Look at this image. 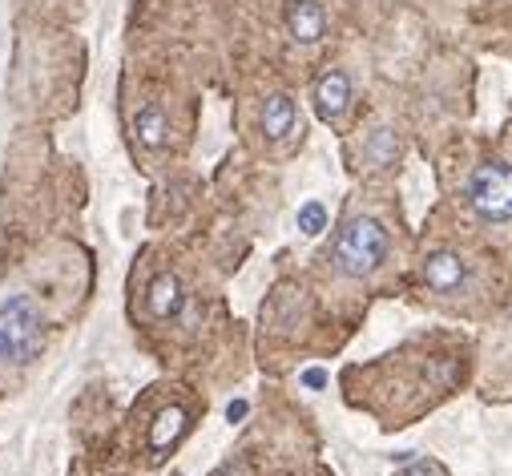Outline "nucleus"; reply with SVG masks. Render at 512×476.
<instances>
[{"instance_id": "f257e3e1", "label": "nucleus", "mask_w": 512, "mask_h": 476, "mask_svg": "<svg viewBox=\"0 0 512 476\" xmlns=\"http://www.w3.org/2000/svg\"><path fill=\"white\" fill-rule=\"evenodd\" d=\"M335 267L347 275V279H367L383 267L388 259V230H383L379 218L371 214H355L343 222L339 238H335V251H331Z\"/></svg>"}, {"instance_id": "f03ea898", "label": "nucleus", "mask_w": 512, "mask_h": 476, "mask_svg": "<svg viewBox=\"0 0 512 476\" xmlns=\"http://www.w3.org/2000/svg\"><path fill=\"white\" fill-rule=\"evenodd\" d=\"M464 202L488 226L512 222V166H504V162H480L468 174V182H464Z\"/></svg>"}, {"instance_id": "7ed1b4c3", "label": "nucleus", "mask_w": 512, "mask_h": 476, "mask_svg": "<svg viewBox=\"0 0 512 476\" xmlns=\"http://www.w3.org/2000/svg\"><path fill=\"white\" fill-rule=\"evenodd\" d=\"M41 355V315L29 295H13L0 303V360L29 364Z\"/></svg>"}, {"instance_id": "20e7f679", "label": "nucleus", "mask_w": 512, "mask_h": 476, "mask_svg": "<svg viewBox=\"0 0 512 476\" xmlns=\"http://www.w3.org/2000/svg\"><path fill=\"white\" fill-rule=\"evenodd\" d=\"M424 283L440 295H456L468 287V263L456 251H436L424 259Z\"/></svg>"}, {"instance_id": "39448f33", "label": "nucleus", "mask_w": 512, "mask_h": 476, "mask_svg": "<svg viewBox=\"0 0 512 476\" xmlns=\"http://www.w3.org/2000/svg\"><path fill=\"white\" fill-rule=\"evenodd\" d=\"M315 109L323 122H339V117L351 109V77L343 69H331L315 81Z\"/></svg>"}, {"instance_id": "423d86ee", "label": "nucleus", "mask_w": 512, "mask_h": 476, "mask_svg": "<svg viewBox=\"0 0 512 476\" xmlns=\"http://www.w3.org/2000/svg\"><path fill=\"white\" fill-rule=\"evenodd\" d=\"M287 29L299 45H315L323 33H327V13L319 0H291L287 9Z\"/></svg>"}, {"instance_id": "0eeeda50", "label": "nucleus", "mask_w": 512, "mask_h": 476, "mask_svg": "<svg viewBox=\"0 0 512 476\" xmlns=\"http://www.w3.org/2000/svg\"><path fill=\"white\" fill-rule=\"evenodd\" d=\"M134 134H138V142H142L146 150L170 146V117H166V109H162V105H142V109L134 113Z\"/></svg>"}, {"instance_id": "6e6552de", "label": "nucleus", "mask_w": 512, "mask_h": 476, "mask_svg": "<svg viewBox=\"0 0 512 476\" xmlns=\"http://www.w3.org/2000/svg\"><path fill=\"white\" fill-rule=\"evenodd\" d=\"M263 130H267L271 142L291 138V130H295V101L287 93H271L263 101Z\"/></svg>"}, {"instance_id": "1a4fd4ad", "label": "nucleus", "mask_w": 512, "mask_h": 476, "mask_svg": "<svg viewBox=\"0 0 512 476\" xmlns=\"http://www.w3.org/2000/svg\"><path fill=\"white\" fill-rule=\"evenodd\" d=\"M146 303H150V311H154L158 319H174V315L186 307V291H182L178 275H158V279L150 283Z\"/></svg>"}, {"instance_id": "9d476101", "label": "nucleus", "mask_w": 512, "mask_h": 476, "mask_svg": "<svg viewBox=\"0 0 512 476\" xmlns=\"http://www.w3.org/2000/svg\"><path fill=\"white\" fill-rule=\"evenodd\" d=\"M186 408H166L162 416H158V424H154V432H150V444H154V452H166L182 432H186Z\"/></svg>"}, {"instance_id": "9b49d317", "label": "nucleus", "mask_w": 512, "mask_h": 476, "mask_svg": "<svg viewBox=\"0 0 512 476\" xmlns=\"http://www.w3.org/2000/svg\"><path fill=\"white\" fill-rule=\"evenodd\" d=\"M367 158H371L375 166L396 162V134H392V130H375L371 142H367Z\"/></svg>"}, {"instance_id": "f8f14e48", "label": "nucleus", "mask_w": 512, "mask_h": 476, "mask_svg": "<svg viewBox=\"0 0 512 476\" xmlns=\"http://www.w3.org/2000/svg\"><path fill=\"white\" fill-rule=\"evenodd\" d=\"M299 226H303V234H319V230L327 226V210H323L319 202H307V206L299 210Z\"/></svg>"}, {"instance_id": "ddd939ff", "label": "nucleus", "mask_w": 512, "mask_h": 476, "mask_svg": "<svg viewBox=\"0 0 512 476\" xmlns=\"http://www.w3.org/2000/svg\"><path fill=\"white\" fill-rule=\"evenodd\" d=\"M303 384H307V388H323V384H327V372H319V368H311V372L303 376Z\"/></svg>"}, {"instance_id": "4468645a", "label": "nucleus", "mask_w": 512, "mask_h": 476, "mask_svg": "<svg viewBox=\"0 0 512 476\" xmlns=\"http://www.w3.org/2000/svg\"><path fill=\"white\" fill-rule=\"evenodd\" d=\"M242 416H246V400H234V404L226 408V420H230V424H238Z\"/></svg>"}, {"instance_id": "2eb2a0df", "label": "nucleus", "mask_w": 512, "mask_h": 476, "mask_svg": "<svg viewBox=\"0 0 512 476\" xmlns=\"http://www.w3.org/2000/svg\"><path fill=\"white\" fill-rule=\"evenodd\" d=\"M408 476H440V468H436V464H416Z\"/></svg>"}, {"instance_id": "dca6fc26", "label": "nucleus", "mask_w": 512, "mask_h": 476, "mask_svg": "<svg viewBox=\"0 0 512 476\" xmlns=\"http://www.w3.org/2000/svg\"><path fill=\"white\" fill-rule=\"evenodd\" d=\"M214 476H246V468H234V464H226V468H218Z\"/></svg>"}, {"instance_id": "f3484780", "label": "nucleus", "mask_w": 512, "mask_h": 476, "mask_svg": "<svg viewBox=\"0 0 512 476\" xmlns=\"http://www.w3.org/2000/svg\"><path fill=\"white\" fill-rule=\"evenodd\" d=\"M174 476H178V472H174Z\"/></svg>"}]
</instances>
